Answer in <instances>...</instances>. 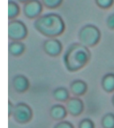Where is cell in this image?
Instances as JSON below:
<instances>
[{"label":"cell","instance_id":"obj_1","mask_svg":"<svg viewBox=\"0 0 114 128\" xmlns=\"http://www.w3.org/2000/svg\"><path fill=\"white\" fill-rule=\"evenodd\" d=\"M34 26L39 33L47 38H57L63 34L65 29L61 17L53 13L40 16L34 22Z\"/></svg>","mask_w":114,"mask_h":128},{"label":"cell","instance_id":"obj_2","mask_svg":"<svg viewBox=\"0 0 114 128\" xmlns=\"http://www.w3.org/2000/svg\"><path fill=\"white\" fill-rule=\"evenodd\" d=\"M89 52L81 44H74L65 52L63 62L66 68L70 72H75L83 68L89 58Z\"/></svg>","mask_w":114,"mask_h":128},{"label":"cell","instance_id":"obj_3","mask_svg":"<svg viewBox=\"0 0 114 128\" xmlns=\"http://www.w3.org/2000/svg\"><path fill=\"white\" fill-rule=\"evenodd\" d=\"M26 25L21 20H10L8 24V35L11 41H22L28 35Z\"/></svg>","mask_w":114,"mask_h":128},{"label":"cell","instance_id":"obj_4","mask_svg":"<svg viewBox=\"0 0 114 128\" xmlns=\"http://www.w3.org/2000/svg\"><path fill=\"white\" fill-rule=\"evenodd\" d=\"M43 50L45 53L50 57H58L63 51V45L56 38H48L43 42Z\"/></svg>","mask_w":114,"mask_h":128},{"label":"cell","instance_id":"obj_5","mask_svg":"<svg viewBox=\"0 0 114 128\" xmlns=\"http://www.w3.org/2000/svg\"><path fill=\"white\" fill-rule=\"evenodd\" d=\"M99 32L95 28L87 26L83 28L79 34L81 44L84 46H91L96 44L99 39Z\"/></svg>","mask_w":114,"mask_h":128},{"label":"cell","instance_id":"obj_6","mask_svg":"<svg viewBox=\"0 0 114 128\" xmlns=\"http://www.w3.org/2000/svg\"><path fill=\"white\" fill-rule=\"evenodd\" d=\"M43 5L42 2L39 0H29L24 5V13L29 18H37L42 12Z\"/></svg>","mask_w":114,"mask_h":128},{"label":"cell","instance_id":"obj_7","mask_svg":"<svg viewBox=\"0 0 114 128\" xmlns=\"http://www.w3.org/2000/svg\"><path fill=\"white\" fill-rule=\"evenodd\" d=\"M12 85L13 88L17 92L22 93L29 90L30 84L29 80L26 76L19 74L13 78Z\"/></svg>","mask_w":114,"mask_h":128},{"label":"cell","instance_id":"obj_8","mask_svg":"<svg viewBox=\"0 0 114 128\" xmlns=\"http://www.w3.org/2000/svg\"><path fill=\"white\" fill-rule=\"evenodd\" d=\"M31 110L27 104L21 103L15 108V116L19 121L24 122L29 119L31 116Z\"/></svg>","mask_w":114,"mask_h":128},{"label":"cell","instance_id":"obj_9","mask_svg":"<svg viewBox=\"0 0 114 128\" xmlns=\"http://www.w3.org/2000/svg\"><path fill=\"white\" fill-rule=\"evenodd\" d=\"M26 50V46L22 41H11L9 44V53L14 57H19L23 54Z\"/></svg>","mask_w":114,"mask_h":128},{"label":"cell","instance_id":"obj_10","mask_svg":"<svg viewBox=\"0 0 114 128\" xmlns=\"http://www.w3.org/2000/svg\"><path fill=\"white\" fill-rule=\"evenodd\" d=\"M68 110L73 114H79L82 110L83 104L81 101L76 98H73L69 100L67 104Z\"/></svg>","mask_w":114,"mask_h":128},{"label":"cell","instance_id":"obj_11","mask_svg":"<svg viewBox=\"0 0 114 128\" xmlns=\"http://www.w3.org/2000/svg\"><path fill=\"white\" fill-rule=\"evenodd\" d=\"M87 88V85L85 83L80 80L73 81L70 85V91L73 94L75 95L83 94L86 92Z\"/></svg>","mask_w":114,"mask_h":128},{"label":"cell","instance_id":"obj_12","mask_svg":"<svg viewBox=\"0 0 114 128\" xmlns=\"http://www.w3.org/2000/svg\"><path fill=\"white\" fill-rule=\"evenodd\" d=\"M54 98L58 101L63 102L68 99L69 93L65 87H57L54 90L53 92Z\"/></svg>","mask_w":114,"mask_h":128},{"label":"cell","instance_id":"obj_13","mask_svg":"<svg viewBox=\"0 0 114 128\" xmlns=\"http://www.w3.org/2000/svg\"><path fill=\"white\" fill-rule=\"evenodd\" d=\"M20 7L17 2L10 0L8 3V16L10 20L14 19L18 15Z\"/></svg>","mask_w":114,"mask_h":128},{"label":"cell","instance_id":"obj_14","mask_svg":"<svg viewBox=\"0 0 114 128\" xmlns=\"http://www.w3.org/2000/svg\"><path fill=\"white\" fill-rule=\"evenodd\" d=\"M51 112L52 117L57 119H58L64 116L65 110L62 105L59 104H56L52 107Z\"/></svg>","mask_w":114,"mask_h":128},{"label":"cell","instance_id":"obj_15","mask_svg":"<svg viewBox=\"0 0 114 128\" xmlns=\"http://www.w3.org/2000/svg\"><path fill=\"white\" fill-rule=\"evenodd\" d=\"M103 86L107 91H112L114 90V75L109 74L106 76L103 81Z\"/></svg>","mask_w":114,"mask_h":128},{"label":"cell","instance_id":"obj_16","mask_svg":"<svg viewBox=\"0 0 114 128\" xmlns=\"http://www.w3.org/2000/svg\"><path fill=\"white\" fill-rule=\"evenodd\" d=\"M62 0H42L43 4L51 8L58 6L62 2Z\"/></svg>","mask_w":114,"mask_h":128},{"label":"cell","instance_id":"obj_17","mask_svg":"<svg viewBox=\"0 0 114 128\" xmlns=\"http://www.w3.org/2000/svg\"><path fill=\"white\" fill-rule=\"evenodd\" d=\"M103 125L106 128H114V117L113 116H106L103 120Z\"/></svg>","mask_w":114,"mask_h":128},{"label":"cell","instance_id":"obj_18","mask_svg":"<svg viewBox=\"0 0 114 128\" xmlns=\"http://www.w3.org/2000/svg\"><path fill=\"white\" fill-rule=\"evenodd\" d=\"M80 128H93L92 122L89 121H85L81 123Z\"/></svg>","mask_w":114,"mask_h":128},{"label":"cell","instance_id":"obj_19","mask_svg":"<svg viewBox=\"0 0 114 128\" xmlns=\"http://www.w3.org/2000/svg\"><path fill=\"white\" fill-rule=\"evenodd\" d=\"M98 2L101 6H108L111 3L112 0H97Z\"/></svg>","mask_w":114,"mask_h":128},{"label":"cell","instance_id":"obj_20","mask_svg":"<svg viewBox=\"0 0 114 128\" xmlns=\"http://www.w3.org/2000/svg\"><path fill=\"white\" fill-rule=\"evenodd\" d=\"M55 128H72V126L67 122H61L56 126Z\"/></svg>","mask_w":114,"mask_h":128},{"label":"cell","instance_id":"obj_21","mask_svg":"<svg viewBox=\"0 0 114 128\" xmlns=\"http://www.w3.org/2000/svg\"><path fill=\"white\" fill-rule=\"evenodd\" d=\"M109 24L111 27L114 28V16L110 18L109 21Z\"/></svg>","mask_w":114,"mask_h":128},{"label":"cell","instance_id":"obj_22","mask_svg":"<svg viewBox=\"0 0 114 128\" xmlns=\"http://www.w3.org/2000/svg\"><path fill=\"white\" fill-rule=\"evenodd\" d=\"M20 2H24V3H25V2H27L29 0H18Z\"/></svg>","mask_w":114,"mask_h":128},{"label":"cell","instance_id":"obj_23","mask_svg":"<svg viewBox=\"0 0 114 128\" xmlns=\"http://www.w3.org/2000/svg\"></svg>","mask_w":114,"mask_h":128}]
</instances>
